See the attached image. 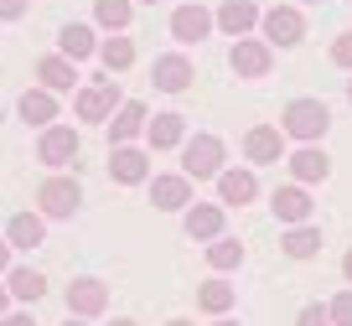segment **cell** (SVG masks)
Listing matches in <instances>:
<instances>
[{
    "label": "cell",
    "mask_w": 352,
    "mask_h": 326,
    "mask_svg": "<svg viewBox=\"0 0 352 326\" xmlns=\"http://www.w3.org/2000/svg\"><path fill=\"white\" fill-rule=\"evenodd\" d=\"M182 228H187V239H223V207L218 202H192L187 213H182Z\"/></svg>",
    "instance_id": "12"
},
{
    "label": "cell",
    "mask_w": 352,
    "mask_h": 326,
    "mask_svg": "<svg viewBox=\"0 0 352 326\" xmlns=\"http://www.w3.org/2000/svg\"><path fill=\"white\" fill-rule=\"evenodd\" d=\"M26 6H32V0H0V21H16V16H26Z\"/></svg>",
    "instance_id": "34"
},
{
    "label": "cell",
    "mask_w": 352,
    "mask_h": 326,
    "mask_svg": "<svg viewBox=\"0 0 352 326\" xmlns=\"http://www.w3.org/2000/svg\"><path fill=\"white\" fill-rule=\"evenodd\" d=\"M151 83L161 88V94H182V88L192 83V63L182 52H166V57H155V67H151Z\"/></svg>",
    "instance_id": "13"
},
{
    "label": "cell",
    "mask_w": 352,
    "mask_h": 326,
    "mask_svg": "<svg viewBox=\"0 0 352 326\" xmlns=\"http://www.w3.org/2000/svg\"><path fill=\"white\" fill-rule=\"evenodd\" d=\"M151 202L161 207V213H187V207H192V182L182 171H176V176H155V182H151Z\"/></svg>",
    "instance_id": "10"
},
{
    "label": "cell",
    "mask_w": 352,
    "mask_h": 326,
    "mask_svg": "<svg viewBox=\"0 0 352 326\" xmlns=\"http://www.w3.org/2000/svg\"><path fill=\"white\" fill-rule=\"evenodd\" d=\"M67 326H83V321H67Z\"/></svg>",
    "instance_id": "43"
},
{
    "label": "cell",
    "mask_w": 352,
    "mask_h": 326,
    "mask_svg": "<svg viewBox=\"0 0 352 326\" xmlns=\"http://www.w3.org/2000/svg\"><path fill=\"white\" fill-rule=\"evenodd\" d=\"M342 274H347V285H352V249H347V259H342Z\"/></svg>",
    "instance_id": "37"
},
{
    "label": "cell",
    "mask_w": 352,
    "mask_h": 326,
    "mask_svg": "<svg viewBox=\"0 0 352 326\" xmlns=\"http://www.w3.org/2000/svg\"><path fill=\"white\" fill-rule=\"evenodd\" d=\"M327 124H331V109L321 104V98H290L285 104V120H280V130L290 135V140H321L327 135Z\"/></svg>",
    "instance_id": "2"
},
{
    "label": "cell",
    "mask_w": 352,
    "mask_h": 326,
    "mask_svg": "<svg viewBox=\"0 0 352 326\" xmlns=\"http://www.w3.org/2000/svg\"><path fill=\"white\" fill-rule=\"evenodd\" d=\"M208 264L212 270H239L243 264V243L239 239H212L208 243Z\"/></svg>",
    "instance_id": "29"
},
{
    "label": "cell",
    "mask_w": 352,
    "mask_h": 326,
    "mask_svg": "<svg viewBox=\"0 0 352 326\" xmlns=\"http://www.w3.org/2000/svg\"><path fill=\"white\" fill-rule=\"evenodd\" d=\"M94 16H99L104 32H124V26H130V16H135V0H99V6H94Z\"/></svg>",
    "instance_id": "26"
},
{
    "label": "cell",
    "mask_w": 352,
    "mask_h": 326,
    "mask_svg": "<svg viewBox=\"0 0 352 326\" xmlns=\"http://www.w3.org/2000/svg\"><path fill=\"white\" fill-rule=\"evenodd\" d=\"M347 104H352V83H347Z\"/></svg>",
    "instance_id": "42"
},
{
    "label": "cell",
    "mask_w": 352,
    "mask_h": 326,
    "mask_svg": "<svg viewBox=\"0 0 352 326\" xmlns=\"http://www.w3.org/2000/svg\"><path fill=\"white\" fill-rule=\"evenodd\" d=\"M243 155H249L254 166H270L285 155V130H275V124H254L249 135H243Z\"/></svg>",
    "instance_id": "9"
},
{
    "label": "cell",
    "mask_w": 352,
    "mask_h": 326,
    "mask_svg": "<svg viewBox=\"0 0 352 326\" xmlns=\"http://www.w3.org/2000/svg\"><path fill=\"white\" fill-rule=\"evenodd\" d=\"M259 26H264V42H270V47H296L300 36H306V16H300L296 6H275V11H264Z\"/></svg>",
    "instance_id": "3"
},
{
    "label": "cell",
    "mask_w": 352,
    "mask_h": 326,
    "mask_svg": "<svg viewBox=\"0 0 352 326\" xmlns=\"http://www.w3.org/2000/svg\"><path fill=\"white\" fill-rule=\"evenodd\" d=\"M212 326H239V321H212Z\"/></svg>",
    "instance_id": "40"
},
{
    "label": "cell",
    "mask_w": 352,
    "mask_h": 326,
    "mask_svg": "<svg viewBox=\"0 0 352 326\" xmlns=\"http://www.w3.org/2000/svg\"><path fill=\"white\" fill-rule=\"evenodd\" d=\"M0 274H11V243L0 239Z\"/></svg>",
    "instance_id": "36"
},
{
    "label": "cell",
    "mask_w": 352,
    "mask_h": 326,
    "mask_svg": "<svg viewBox=\"0 0 352 326\" xmlns=\"http://www.w3.org/2000/svg\"><path fill=\"white\" fill-rule=\"evenodd\" d=\"M270 42H254V36H243V42H233V52H228V67L239 78H264L270 73Z\"/></svg>",
    "instance_id": "8"
},
{
    "label": "cell",
    "mask_w": 352,
    "mask_h": 326,
    "mask_svg": "<svg viewBox=\"0 0 352 326\" xmlns=\"http://www.w3.org/2000/svg\"><path fill=\"white\" fill-rule=\"evenodd\" d=\"M197 305H202L208 316H223V311L233 305V285H223V280H208V285L197 290Z\"/></svg>",
    "instance_id": "30"
},
{
    "label": "cell",
    "mask_w": 352,
    "mask_h": 326,
    "mask_svg": "<svg viewBox=\"0 0 352 326\" xmlns=\"http://www.w3.org/2000/svg\"><path fill=\"white\" fill-rule=\"evenodd\" d=\"M36 161L52 166V171L73 166V161H78V130H67V124H52V130H42V140H36Z\"/></svg>",
    "instance_id": "6"
},
{
    "label": "cell",
    "mask_w": 352,
    "mask_h": 326,
    "mask_svg": "<svg viewBox=\"0 0 352 326\" xmlns=\"http://www.w3.org/2000/svg\"><path fill=\"white\" fill-rule=\"evenodd\" d=\"M223 171H228V166H223V140L218 135H192V140L182 145V176H187V182H218Z\"/></svg>",
    "instance_id": "1"
},
{
    "label": "cell",
    "mask_w": 352,
    "mask_h": 326,
    "mask_svg": "<svg viewBox=\"0 0 352 326\" xmlns=\"http://www.w3.org/2000/svg\"><path fill=\"white\" fill-rule=\"evenodd\" d=\"M280 243H285V254H290V259H311V254L321 249V233L311 228V223H300V228H290Z\"/></svg>",
    "instance_id": "27"
},
{
    "label": "cell",
    "mask_w": 352,
    "mask_h": 326,
    "mask_svg": "<svg viewBox=\"0 0 352 326\" xmlns=\"http://www.w3.org/2000/svg\"><path fill=\"white\" fill-rule=\"evenodd\" d=\"M327 316H331V326H352V290H342V295H331V305H327Z\"/></svg>",
    "instance_id": "31"
},
{
    "label": "cell",
    "mask_w": 352,
    "mask_h": 326,
    "mask_svg": "<svg viewBox=\"0 0 352 326\" xmlns=\"http://www.w3.org/2000/svg\"><path fill=\"white\" fill-rule=\"evenodd\" d=\"M36 202H42L47 217H73L78 202H83V192H78L73 176H47V182L36 186Z\"/></svg>",
    "instance_id": "5"
},
{
    "label": "cell",
    "mask_w": 352,
    "mask_h": 326,
    "mask_svg": "<svg viewBox=\"0 0 352 326\" xmlns=\"http://www.w3.org/2000/svg\"><path fill=\"white\" fill-rule=\"evenodd\" d=\"M16 109H21V120H26V124H42V130H52V120H57V94H47V88H26Z\"/></svg>",
    "instance_id": "21"
},
{
    "label": "cell",
    "mask_w": 352,
    "mask_h": 326,
    "mask_svg": "<svg viewBox=\"0 0 352 326\" xmlns=\"http://www.w3.org/2000/svg\"><path fill=\"white\" fill-rule=\"evenodd\" d=\"M212 26H218V16H212V11H202V6H176V11H171V36H176L182 47L202 42V36H208Z\"/></svg>",
    "instance_id": "7"
},
{
    "label": "cell",
    "mask_w": 352,
    "mask_h": 326,
    "mask_svg": "<svg viewBox=\"0 0 352 326\" xmlns=\"http://www.w3.org/2000/svg\"><path fill=\"white\" fill-rule=\"evenodd\" d=\"M331 63H337V67H352V32L331 42Z\"/></svg>",
    "instance_id": "33"
},
{
    "label": "cell",
    "mask_w": 352,
    "mask_h": 326,
    "mask_svg": "<svg viewBox=\"0 0 352 326\" xmlns=\"http://www.w3.org/2000/svg\"><path fill=\"white\" fill-rule=\"evenodd\" d=\"M0 326H36V321L26 311H16V316H0Z\"/></svg>",
    "instance_id": "35"
},
{
    "label": "cell",
    "mask_w": 352,
    "mask_h": 326,
    "mask_svg": "<svg viewBox=\"0 0 352 326\" xmlns=\"http://www.w3.org/2000/svg\"><path fill=\"white\" fill-rule=\"evenodd\" d=\"M94 52H99V36H94V26H83V21L63 26V36H57V57H67V63H83V57H94Z\"/></svg>",
    "instance_id": "19"
},
{
    "label": "cell",
    "mask_w": 352,
    "mask_h": 326,
    "mask_svg": "<svg viewBox=\"0 0 352 326\" xmlns=\"http://www.w3.org/2000/svg\"><path fill=\"white\" fill-rule=\"evenodd\" d=\"M109 176H114L120 186H135V182H145V176H151V161H145V151H135V145H114Z\"/></svg>",
    "instance_id": "16"
},
{
    "label": "cell",
    "mask_w": 352,
    "mask_h": 326,
    "mask_svg": "<svg viewBox=\"0 0 352 326\" xmlns=\"http://www.w3.org/2000/svg\"><path fill=\"white\" fill-rule=\"evenodd\" d=\"M36 78H42V88L47 94H67V88L78 83V63H67V57H42V63H36Z\"/></svg>",
    "instance_id": "22"
},
{
    "label": "cell",
    "mask_w": 352,
    "mask_h": 326,
    "mask_svg": "<svg viewBox=\"0 0 352 326\" xmlns=\"http://www.w3.org/2000/svg\"><path fill=\"white\" fill-rule=\"evenodd\" d=\"M145 6H155V0H145Z\"/></svg>",
    "instance_id": "44"
},
{
    "label": "cell",
    "mask_w": 352,
    "mask_h": 326,
    "mask_svg": "<svg viewBox=\"0 0 352 326\" xmlns=\"http://www.w3.org/2000/svg\"><path fill=\"white\" fill-rule=\"evenodd\" d=\"M6 290H11L16 301H42V295H47V280L32 270V264H11V274H6Z\"/></svg>",
    "instance_id": "25"
},
{
    "label": "cell",
    "mask_w": 352,
    "mask_h": 326,
    "mask_svg": "<svg viewBox=\"0 0 352 326\" xmlns=\"http://www.w3.org/2000/svg\"><path fill=\"white\" fill-rule=\"evenodd\" d=\"M270 207H275V217H280V223H290V228L311 223V197H306V186H275Z\"/></svg>",
    "instance_id": "14"
},
{
    "label": "cell",
    "mask_w": 352,
    "mask_h": 326,
    "mask_svg": "<svg viewBox=\"0 0 352 326\" xmlns=\"http://www.w3.org/2000/svg\"><path fill=\"white\" fill-rule=\"evenodd\" d=\"M254 26H259V6H254V0H223L218 6V32L223 36H249Z\"/></svg>",
    "instance_id": "11"
},
{
    "label": "cell",
    "mask_w": 352,
    "mask_h": 326,
    "mask_svg": "<svg viewBox=\"0 0 352 326\" xmlns=\"http://www.w3.org/2000/svg\"><path fill=\"white\" fill-rule=\"evenodd\" d=\"M99 57H104L109 73H124V67L135 63V42L130 36H109V42H99Z\"/></svg>",
    "instance_id": "28"
},
{
    "label": "cell",
    "mask_w": 352,
    "mask_h": 326,
    "mask_svg": "<svg viewBox=\"0 0 352 326\" xmlns=\"http://www.w3.org/2000/svg\"><path fill=\"white\" fill-rule=\"evenodd\" d=\"M114 104H120V88H114V78H104V83H94V88H78V98H73L78 120H88V124L114 120Z\"/></svg>",
    "instance_id": "4"
},
{
    "label": "cell",
    "mask_w": 352,
    "mask_h": 326,
    "mask_svg": "<svg viewBox=\"0 0 352 326\" xmlns=\"http://www.w3.org/2000/svg\"><path fill=\"white\" fill-rule=\"evenodd\" d=\"M290 176H296V186H306V182H327V176H331L327 151H316V145H300V151L290 155Z\"/></svg>",
    "instance_id": "20"
},
{
    "label": "cell",
    "mask_w": 352,
    "mask_h": 326,
    "mask_svg": "<svg viewBox=\"0 0 352 326\" xmlns=\"http://www.w3.org/2000/svg\"><path fill=\"white\" fill-rule=\"evenodd\" d=\"M114 326H135V321H114Z\"/></svg>",
    "instance_id": "41"
},
{
    "label": "cell",
    "mask_w": 352,
    "mask_h": 326,
    "mask_svg": "<svg viewBox=\"0 0 352 326\" xmlns=\"http://www.w3.org/2000/svg\"><path fill=\"white\" fill-rule=\"evenodd\" d=\"M296 326H331V316H327V305H306L296 316Z\"/></svg>",
    "instance_id": "32"
},
{
    "label": "cell",
    "mask_w": 352,
    "mask_h": 326,
    "mask_svg": "<svg viewBox=\"0 0 352 326\" xmlns=\"http://www.w3.org/2000/svg\"><path fill=\"white\" fill-rule=\"evenodd\" d=\"M145 124H151V120H145V104H140V98H124V104L114 109V120H109V140L114 145H130Z\"/></svg>",
    "instance_id": "17"
},
{
    "label": "cell",
    "mask_w": 352,
    "mask_h": 326,
    "mask_svg": "<svg viewBox=\"0 0 352 326\" xmlns=\"http://www.w3.org/2000/svg\"><path fill=\"white\" fill-rule=\"evenodd\" d=\"M6 301H11V290H6V285H0V316H6Z\"/></svg>",
    "instance_id": "38"
},
{
    "label": "cell",
    "mask_w": 352,
    "mask_h": 326,
    "mask_svg": "<svg viewBox=\"0 0 352 326\" xmlns=\"http://www.w3.org/2000/svg\"><path fill=\"white\" fill-rule=\"evenodd\" d=\"M166 326H192V321H166Z\"/></svg>",
    "instance_id": "39"
},
{
    "label": "cell",
    "mask_w": 352,
    "mask_h": 326,
    "mask_svg": "<svg viewBox=\"0 0 352 326\" xmlns=\"http://www.w3.org/2000/svg\"><path fill=\"white\" fill-rule=\"evenodd\" d=\"M104 305H109L104 280H73L67 285V311L73 316H104Z\"/></svg>",
    "instance_id": "15"
},
{
    "label": "cell",
    "mask_w": 352,
    "mask_h": 326,
    "mask_svg": "<svg viewBox=\"0 0 352 326\" xmlns=\"http://www.w3.org/2000/svg\"><path fill=\"white\" fill-rule=\"evenodd\" d=\"M42 239H47V228H42V217H36V213H16L11 228H6V243H11V249H36Z\"/></svg>",
    "instance_id": "24"
},
{
    "label": "cell",
    "mask_w": 352,
    "mask_h": 326,
    "mask_svg": "<svg viewBox=\"0 0 352 326\" xmlns=\"http://www.w3.org/2000/svg\"><path fill=\"white\" fill-rule=\"evenodd\" d=\"M254 197H259L254 171H239V166H233V171L218 176V202H223V207H243V202H254Z\"/></svg>",
    "instance_id": "18"
},
{
    "label": "cell",
    "mask_w": 352,
    "mask_h": 326,
    "mask_svg": "<svg viewBox=\"0 0 352 326\" xmlns=\"http://www.w3.org/2000/svg\"><path fill=\"white\" fill-rule=\"evenodd\" d=\"M145 140H151L155 151H171V145H187V120H182V114H155V120L145 124Z\"/></svg>",
    "instance_id": "23"
}]
</instances>
